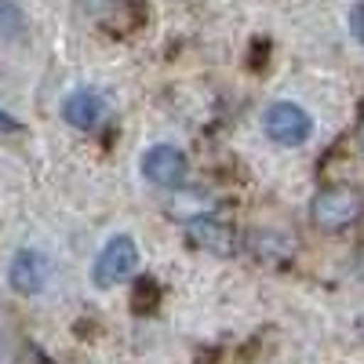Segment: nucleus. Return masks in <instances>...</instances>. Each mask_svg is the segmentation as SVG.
I'll use <instances>...</instances> for the list:
<instances>
[{
    "mask_svg": "<svg viewBox=\"0 0 364 364\" xmlns=\"http://www.w3.org/2000/svg\"><path fill=\"white\" fill-rule=\"evenodd\" d=\"M248 252L262 266H288L291 255H295V240L281 230H255L248 237Z\"/></svg>",
    "mask_w": 364,
    "mask_h": 364,
    "instance_id": "8",
    "label": "nucleus"
},
{
    "mask_svg": "<svg viewBox=\"0 0 364 364\" xmlns=\"http://www.w3.org/2000/svg\"><path fill=\"white\" fill-rule=\"evenodd\" d=\"M139 269V248L128 233L109 237L102 252L95 255V266H91V284L95 288H117L124 284L132 273Z\"/></svg>",
    "mask_w": 364,
    "mask_h": 364,
    "instance_id": "2",
    "label": "nucleus"
},
{
    "mask_svg": "<svg viewBox=\"0 0 364 364\" xmlns=\"http://www.w3.org/2000/svg\"><path fill=\"white\" fill-rule=\"evenodd\" d=\"M262 128L273 142H281V146H302L314 132V120L295 102H273L262 117Z\"/></svg>",
    "mask_w": 364,
    "mask_h": 364,
    "instance_id": "3",
    "label": "nucleus"
},
{
    "mask_svg": "<svg viewBox=\"0 0 364 364\" xmlns=\"http://www.w3.org/2000/svg\"><path fill=\"white\" fill-rule=\"evenodd\" d=\"M208 197L200 193V190H182V193H175L171 197V215L175 219H186V223H193V219H208Z\"/></svg>",
    "mask_w": 364,
    "mask_h": 364,
    "instance_id": "9",
    "label": "nucleus"
},
{
    "mask_svg": "<svg viewBox=\"0 0 364 364\" xmlns=\"http://www.w3.org/2000/svg\"><path fill=\"white\" fill-rule=\"evenodd\" d=\"M142 175L154 182V186H178L186 178V154L178 146H149L142 154Z\"/></svg>",
    "mask_w": 364,
    "mask_h": 364,
    "instance_id": "5",
    "label": "nucleus"
},
{
    "mask_svg": "<svg viewBox=\"0 0 364 364\" xmlns=\"http://www.w3.org/2000/svg\"><path fill=\"white\" fill-rule=\"evenodd\" d=\"M63 117H66V124L87 132V128H95L99 120L106 117V99L99 95V91H91V87H77L73 95H66V102H63Z\"/></svg>",
    "mask_w": 364,
    "mask_h": 364,
    "instance_id": "7",
    "label": "nucleus"
},
{
    "mask_svg": "<svg viewBox=\"0 0 364 364\" xmlns=\"http://www.w3.org/2000/svg\"><path fill=\"white\" fill-rule=\"evenodd\" d=\"M350 29H353V37L364 44V4L353 8V15H350Z\"/></svg>",
    "mask_w": 364,
    "mask_h": 364,
    "instance_id": "11",
    "label": "nucleus"
},
{
    "mask_svg": "<svg viewBox=\"0 0 364 364\" xmlns=\"http://www.w3.org/2000/svg\"><path fill=\"white\" fill-rule=\"evenodd\" d=\"M26 33V15L15 0H0V41H18Z\"/></svg>",
    "mask_w": 364,
    "mask_h": 364,
    "instance_id": "10",
    "label": "nucleus"
},
{
    "mask_svg": "<svg viewBox=\"0 0 364 364\" xmlns=\"http://www.w3.org/2000/svg\"><path fill=\"white\" fill-rule=\"evenodd\" d=\"M0 132H18V120L11 113H4V109H0Z\"/></svg>",
    "mask_w": 364,
    "mask_h": 364,
    "instance_id": "12",
    "label": "nucleus"
},
{
    "mask_svg": "<svg viewBox=\"0 0 364 364\" xmlns=\"http://www.w3.org/2000/svg\"><path fill=\"white\" fill-rule=\"evenodd\" d=\"M48 281H51V262H48L44 252H37V248L15 252V259L8 266V284L18 295H37V291L48 288Z\"/></svg>",
    "mask_w": 364,
    "mask_h": 364,
    "instance_id": "4",
    "label": "nucleus"
},
{
    "mask_svg": "<svg viewBox=\"0 0 364 364\" xmlns=\"http://www.w3.org/2000/svg\"><path fill=\"white\" fill-rule=\"evenodd\" d=\"M360 193L350 186H324L314 200H310V219L317 230L324 233H339L346 226H353L360 219Z\"/></svg>",
    "mask_w": 364,
    "mask_h": 364,
    "instance_id": "1",
    "label": "nucleus"
},
{
    "mask_svg": "<svg viewBox=\"0 0 364 364\" xmlns=\"http://www.w3.org/2000/svg\"><path fill=\"white\" fill-rule=\"evenodd\" d=\"M360 154H364V120H360Z\"/></svg>",
    "mask_w": 364,
    "mask_h": 364,
    "instance_id": "13",
    "label": "nucleus"
},
{
    "mask_svg": "<svg viewBox=\"0 0 364 364\" xmlns=\"http://www.w3.org/2000/svg\"><path fill=\"white\" fill-rule=\"evenodd\" d=\"M186 240H190V245H197L200 252H211V255H233V252H237V233H233V226L211 219V215L186 223Z\"/></svg>",
    "mask_w": 364,
    "mask_h": 364,
    "instance_id": "6",
    "label": "nucleus"
}]
</instances>
